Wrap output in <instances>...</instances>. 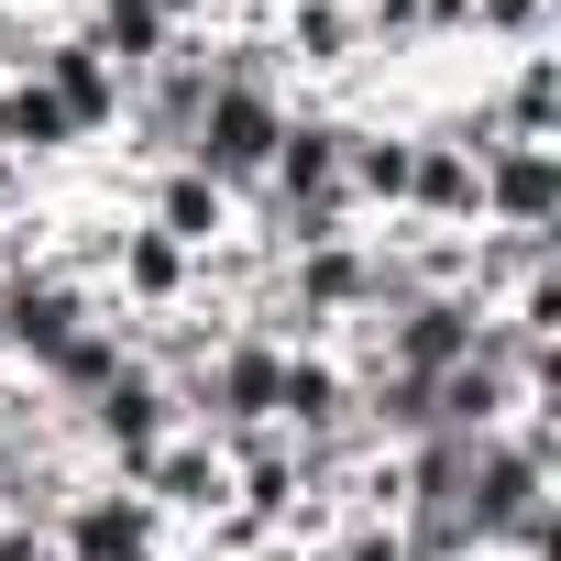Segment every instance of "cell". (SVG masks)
<instances>
[{"label":"cell","mask_w":561,"mask_h":561,"mask_svg":"<svg viewBox=\"0 0 561 561\" xmlns=\"http://www.w3.org/2000/svg\"><path fill=\"white\" fill-rule=\"evenodd\" d=\"M34 198H45V187H34V176H23V165H12V154H0V220H23V209H34Z\"/></svg>","instance_id":"9a60e30c"},{"label":"cell","mask_w":561,"mask_h":561,"mask_svg":"<svg viewBox=\"0 0 561 561\" xmlns=\"http://www.w3.org/2000/svg\"><path fill=\"white\" fill-rule=\"evenodd\" d=\"M0 154H12L34 187H56V176H78V165H89V144H78V122L56 111V89H45V78H0Z\"/></svg>","instance_id":"ba28073f"},{"label":"cell","mask_w":561,"mask_h":561,"mask_svg":"<svg viewBox=\"0 0 561 561\" xmlns=\"http://www.w3.org/2000/svg\"><path fill=\"white\" fill-rule=\"evenodd\" d=\"M342 198H353V220H397V198H408V122H353Z\"/></svg>","instance_id":"8fae6325"},{"label":"cell","mask_w":561,"mask_h":561,"mask_svg":"<svg viewBox=\"0 0 561 561\" xmlns=\"http://www.w3.org/2000/svg\"><path fill=\"white\" fill-rule=\"evenodd\" d=\"M122 484H133V495H154L176 539H198V528L231 506V462H220V440H209V430H165V440H154Z\"/></svg>","instance_id":"277c9868"},{"label":"cell","mask_w":561,"mask_h":561,"mask_svg":"<svg viewBox=\"0 0 561 561\" xmlns=\"http://www.w3.org/2000/svg\"><path fill=\"white\" fill-rule=\"evenodd\" d=\"M309 561H408V539H397V517H342L309 539Z\"/></svg>","instance_id":"4fadbf2b"},{"label":"cell","mask_w":561,"mask_h":561,"mask_svg":"<svg viewBox=\"0 0 561 561\" xmlns=\"http://www.w3.org/2000/svg\"><path fill=\"white\" fill-rule=\"evenodd\" d=\"M484 561H517V550H484Z\"/></svg>","instance_id":"e0dca14e"},{"label":"cell","mask_w":561,"mask_h":561,"mask_svg":"<svg viewBox=\"0 0 561 561\" xmlns=\"http://www.w3.org/2000/svg\"><path fill=\"white\" fill-rule=\"evenodd\" d=\"M0 375H23V364H12V331H0Z\"/></svg>","instance_id":"2e32d148"},{"label":"cell","mask_w":561,"mask_h":561,"mask_svg":"<svg viewBox=\"0 0 561 561\" xmlns=\"http://www.w3.org/2000/svg\"><path fill=\"white\" fill-rule=\"evenodd\" d=\"M165 430H176V397H165L144 364H122V375H111V386L78 408V451H89L100 473H133V462L165 440Z\"/></svg>","instance_id":"5b68a950"},{"label":"cell","mask_w":561,"mask_h":561,"mask_svg":"<svg viewBox=\"0 0 561 561\" xmlns=\"http://www.w3.org/2000/svg\"><path fill=\"white\" fill-rule=\"evenodd\" d=\"M0 242H12V220H0Z\"/></svg>","instance_id":"ac0fdd59"},{"label":"cell","mask_w":561,"mask_h":561,"mask_svg":"<svg viewBox=\"0 0 561 561\" xmlns=\"http://www.w3.org/2000/svg\"><path fill=\"white\" fill-rule=\"evenodd\" d=\"M0 561H56V539H45V528H23V517H0Z\"/></svg>","instance_id":"5bb4252c"},{"label":"cell","mask_w":561,"mask_h":561,"mask_svg":"<svg viewBox=\"0 0 561 561\" xmlns=\"http://www.w3.org/2000/svg\"><path fill=\"white\" fill-rule=\"evenodd\" d=\"M45 34H56V0H0V78H34Z\"/></svg>","instance_id":"7c38bea8"},{"label":"cell","mask_w":561,"mask_h":561,"mask_svg":"<svg viewBox=\"0 0 561 561\" xmlns=\"http://www.w3.org/2000/svg\"><path fill=\"white\" fill-rule=\"evenodd\" d=\"M133 220H144V231H165V242H187V253H209V242L242 220V198H231V187H209L198 165H144V176H133Z\"/></svg>","instance_id":"9c48e42d"},{"label":"cell","mask_w":561,"mask_h":561,"mask_svg":"<svg viewBox=\"0 0 561 561\" xmlns=\"http://www.w3.org/2000/svg\"><path fill=\"white\" fill-rule=\"evenodd\" d=\"M473 231H561V144H484Z\"/></svg>","instance_id":"3957f363"},{"label":"cell","mask_w":561,"mask_h":561,"mask_svg":"<svg viewBox=\"0 0 561 561\" xmlns=\"http://www.w3.org/2000/svg\"><path fill=\"white\" fill-rule=\"evenodd\" d=\"M473 100H484V133H495V144H561V45H539V56H484Z\"/></svg>","instance_id":"8992f818"},{"label":"cell","mask_w":561,"mask_h":561,"mask_svg":"<svg viewBox=\"0 0 561 561\" xmlns=\"http://www.w3.org/2000/svg\"><path fill=\"white\" fill-rule=\"evenodd\" d=\"M56 561H187V539L165 528V506L154 495H133L122 473H89L67 506H56Z\"/></svg>","instance_id":"6da1fadb"},{"label":"cell","mask_w":561,"mask_h":561,"mask_svg":"<svg viewBox=\"0 0 561 561\" xmlns=\"http://www.w3.org/2000/svg\"><path fill=\"white\" fill-rule=\"evenodd\" d=\"M397 220H430V231H473V144L408 133V198H397Z\"/></svg>","instance_id":"30bf717a"},{"label":"cell","mask_w":561,"mask_h":561,"mask_svg":"<svg viewBox=\"0 0 561 561\" xmlns=\"http://www.w3.org/2000/svg\"><path fill=\"white\" fill-rule=\"evenodd\" d=\"M34 78L56 89V111L78 122V144H89V154H100V144L122 133V111H133V78H122V67H111V56H100V45L78 34V12H56V34H45Z\"/></svg>","instance_id":"7a4b0ae2"},{"label":"cell","mask_w":561,"mask_h":561,"mask_svg":"<svg viewBox=\"0 0 561 561\" xmlns=\"http://www.w3.org/2000/svg\"><path fill=\"white\" fill-rule=\"evenodd\" d=\"M187 287H198V253L165 242V231H144V220H122V242L100 264V298L133 309V320H165V309H187Z\"/></svg>","instance_id":"52a82bcc"}]
</instances>
